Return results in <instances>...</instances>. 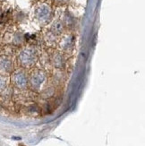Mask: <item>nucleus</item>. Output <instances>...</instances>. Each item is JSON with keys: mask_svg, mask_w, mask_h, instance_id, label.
<instances>
[{"mask_svg": "<svg viewBox=\"0 0 145 146\" xmlns=\"http://www.w3.org/2000/svg\"><path fill=\"white\" fill-rule=\"evenodd\" d=\"M19 58L22 64L24 65H32L36 61V53L32 48H27L21 52Z\"/></svg>", "mask_w": 145, "mask_h": 146, "instance_id": "1", "label": "nucleus"}, {"mask_svg": "<svg viewBox=\"0 0 145 146\" xmlns=\"http://www.w3.org/2000/svg\"><path fill=\"white\" fill-rule=\"evenodd\" d=\"M13 80L14 84L19 88H25L27 85V77L23 72H17L14 75Z\"/></svg>", "mask_w": 145, "mask_h": 146, "instance_id": "2", "label": "nucleus"}, {"mask_svg": "<svg viewBox=\"0 0 145 146\" xmlns=\"http://www.w3.org/2000/svg\"><path fill=\"white\" fill-rule=\"evenodd\" d=\"M45 80H46L45 75L42 74V73L38 72V73H35L34 75H32L31 78V83L32 85V87H34L35 89H38L43 84Z\"/></svg>", "mask_w": 145, "mask_h": 146, "instance_id": "3", "label": "nucleus"}, {"mask_svg": "<svg viewBox=\"0 0 145 146\" xmlns=\"http://www.w3.org/2000/svg\"><path fill=\"white\" fill-rule=\"evenodd\" d=\"M50 15V8L47 5H41L37 10H36V16L40 21L47 20Z\"/></svg>", "mask_w": 145, "mask_h": 146, "instance_id": "4", "label": "nucleus"}, {"mask_svg": "<svg viewBox=\"0 0 145 146\" xmlns=\"http://www.w3.org/2000/svg\"><path fill=\"white\" fill-rule=\"evenodd\" d=\"M0 68L5 72H9L12 68V63L7 58H2L0 60Z\"/></svg>", "mask_w": 145, "mask_h": 146, "instance_id": "5", "label": "nucleus"}, {"mask_svg": "<svg viewBox=\"0 0 145 146\" xmlns=\"http://www.w3.org/2000/svg\"><path fill=\"white\" fill-rule=\"evenodd\" d=\"M51 30L55 34H60L63 32V24H62V22H59V21L55 22L53 23Z\"/></svg>", "mask_w": 145, "mask_h": 146, "instance_id": "6", "label": "nucleus"}, {"mask_svg": "<svg viewBox=\"0 0 145 146\" xmlns=\"http://www.w3.org/2000/svg\"><path fill=\"white\" fill-rule=\"evenodd\" d=\"M54 65H55L57 67H60L63 65V57L60 56V55H56L54 57Z\"/></svg>", "mask_w": 145, "mask_h": 146, "instance_id": "7", "label": "nucleus"}, {"mask_svg": "<svg viewBox=\"0 0 145 146\" xmlns=\"http://www.w3.org/2000/svg\"><path fill=\"white\" fill-rule=\"evenodd\" d=\"M5 86H7V83H5V80L3 77L0 76V91H3L5 88Z\"/></svg>", "mask_w": 145, "mask_h": 146, "instance_id": "8", "label": "nucleus"}, {"mask_svg": "<svg viewBox=\"0 0 145 146\" xmlns=\"http://www.w3.org/2000/svg\"><path fill=\"white\" fill-rule=\"evenodd\" d=\"M13 139H14V140H21V137H13Z\"/></svg>", "mask_w": 145, "mask_h": 146, "instance_id": "9", "label": "nucleus"}]
</instances>
